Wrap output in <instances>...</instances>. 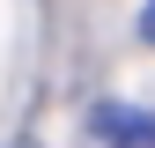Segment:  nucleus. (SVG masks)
Masks as SVG:
<instances>
[{"label": "nucleus", "mask_w": 155, "mask_h": 148, "mask_svg": "<svg viewBox=\"0 0 155 148\" xmlns=\"http://www.w3.org/2000/svg\"><path fill=\"white\" fill-rule=\"evenodd\" d=\"M140 37H148V45H155V0H148V8H140Z\"/></svg>", "instance_id": "2"}, {"label": "nucleus", "mask_w": 155, "mask_h": 148, "mask_svg": "<svg viewBox=\"0 0 155 148\" xmlns=\"http://www.w3.org/2000/svg\"><path fill=\"white\" fill-rule=\"evenodd\" d=\"M89 133L104 148H155V119L133 111V104H96L89 111Z\"/></svg>", "instance_id": "1"}]
</instances>
